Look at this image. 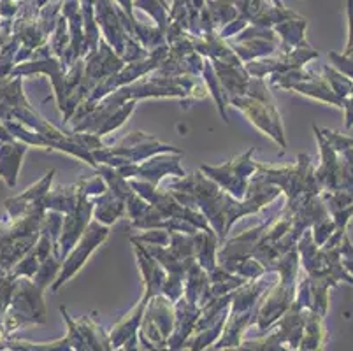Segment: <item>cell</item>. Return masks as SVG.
I'll return each instance as SVG.
<instances>
[{
    "instance_id": "cell-2",
    "label": "cell",
    "mask_w": 353,
    "mask_h": 351,
    "mask_svg": "<svg viewBox=\"0 0 353 351\" xmlns=\"http://www.w3.org/2000/svg\"><path fill=\"white\" fill-rule=\"evenodd\" d=\"M117 2L121 6V8L125 9V12H127L128 18L134 19V16H132V0H117Z\"/></svg>"
},
{
    "instance_id": "cell-1",
    "label": "cell",
    "mask_w": 353,
    "mask_h": 351,
    "mask_svg": "<svg viewBox=\"0 0 353 351\" xmlns=\"http://www.w3.org/2000/svg\"><path fill=\"white\" fill-rule=\"evenodd\" d=\"M132 4L136 6V8H141L146 12H150V16H152L153 19H157L160 30L165 28L167 21H169V16H167L169 8H167L165 0H132Z\"/></svg>"
}]
</instances>
